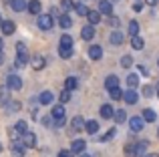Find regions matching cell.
Here are the masks:
<instances>
[{"instance_id":"cell-47","label":"cell","mask_w":159,"mask_h":157,"mask_svg":"<svg viewBox=\"0 0 159 157\" xmlns=\"http://www.w3.org/2000/svg\"><path fill=\"white\" fill-rule=\"evenodd\" d=\"M16 52H26V44L24 43H16Z\"/></svg>"},{"instance_id":"cell-46","label":"cell","mask_w":159,"mask_h":157,"mask_svg":"<svg viewBox=\"0 0 159 157\" xmlns=\"http://www.w3.org/2000/svg\"><path fill=\"white\" fill-rule=\"evenodd\" d=\"M137 71H139L143 77H147V75H149V69L145 67V65H139V67H137Z\"/></svg>"},{"instance_id":"cell-29","label":"cell","mask_w":159,"mask_h":157,"mask_svg":"<svg viewBox=\"0 0 159 157\" xmlns=\"http://www.w3.org/2000/svg\"><path fill=\"white\" fill-rule=\"evenodd\" d=\"M105 87H107V89L119 87V77H117V75H109V77L105 78Z\"/></svg>"},{"instance_id":"cell-15","label":"cell","mask_w":159,"mask_h":157,"mask_svg":"<svg viewBox=\"0 0 159 157\" xmlns=\"http://www.w3.org/2000/svg\"><path fill=\"white\" fill-rule=\"evenodd\" d=\"M85 147H87V143L83 141V139H75V141L70 143V151H73V153H81V151H85Z\"/></svg>"},{"instance_id":"cell-41","label":"cell","mask_w":159,"mask_h":157,"mask_svg":"<svg viewBox=\"0 0 159 157\" xmlns=\"http://www.w3.org/2000/svg\"><path fill=\"white\" fill-rule=\"evenodd\" d=\"M40 125L43 127H52L54 123H52V117L51 115H44V117H40Z\"/></svg>"},{"instance_id":"cell-26","label":"cell","mask_w":159,"mask_h":157,"mask_svg":"<svg viewBox=\"0 0 159 157\" xmlns=\"http://www.w3.org/2000/svg\"><path fill=\"white\" fill-rule=\"evenodd\" d=\"M77 87H79V81H77V77H69V78L65 81V89H66V91H70V93H73V91L77 89Z\"/></svg>"},{"instance_id":"cell-27","label":"cell","mask_w":159,"mask_h":157,"mask_svg":"<svg viewBox=\"0 0 159 157\" xmlns=\"http://www.w3.org/2000/svg\"><path fill=\"white\" fill-rule=\"evenodd\" d=\"M109 91V97L113 99V101H119L121 97H123V91H121V87H113V89H107Z\"/></svg>"},{"instance_id":"cell-51","label":"cell","mask_w":159,"mask_h":157,"mask_svg":"<svg viewBox=\"0 0 159 157\" xmlns=\"http://www.w3.org/2000/svg\"><path fill=\"white\" fill-rule=\"evenodd\" d=\"M0 65H4V52L0 51Z\"/></svg>"},{"instance_id":"cell-42","label":"cell","mask_w":159,"mask_h":157,"mask_svg":"<svg viewBox=\"0 0 159 157\" xmlns=\"http://www.w3.org/2000/svg\"><path fill=\"white\" fill-rule=\"evenodd\" d=\"M12 157H24V147H10Z\"/></svg>"},{"instance_id":"cell-49","label":"cell","mask_w":159,"mask_h":157,"mask_svg":"<svg viewBox=\"0 0 159 157\" xmlns=\"http://www.w3.org/2000/svg\"><path fill=\"white\" fill-rule=\"evenodd\" d=\"M139 157H159V155L157 153H141Z\"/></svg>"},{"instance_id":"cell-56","label":"cell","mask_w":159,"mask_h":157,"mask_svg":"<svg viewBox=\"0 0 159 157\" xmlns=\"http://www.w3.org/2000/svg\"><path fill=\"white\" fill-rule=\"evenodd\" d=\"M0 151H2V143H0Z\"/></svg>"},{"instance_id":"cell-48","label":"cell","mask_w":159,"mask_h":157,"mask_svg":"<svg viewBox=\"0 0 159 157\" xmlns=\"http://www.w3.org/2000/svg\"><path fill=\"white\" fill-rule=\"evenodd\" d=\"M133 10H135V12H141V10H143V2H139V0H137V2L133 4Z\"/></svg>"},{"instance_id":"cell-25","label":"cell","mask_w":159,"mask_h":157,"mask_svg":"<svg viewBox=\"0 0 159 157\" xmlns=\"http://www.w3.org/2000/svg\"><path fill=\"white\" fill-rule=\"evenodd\" d=\"M131 47L135 48V51H141V48L145 47V40L141 38L139 34H135V36H131Z\"/></svg>"},{"instance_id":"cell-24","label":"cell","mask_w":159,"mask_h":157,"mask_svg":"<svg viewBox=\"0 0 159 157\" xmlns=\"http://www.w3.org/2000/svg\"><path fill=\"white\" fill-rule=\"evenodd\" d=\"M52 93H51V91H44V93H40V97H39V103H40V105H51V103H52Z\"/></svg>"},{"instance_id":"cell-7","label":"cell","mask_w":159,"mask_h":157,"mask_svg":"<svg viewBox=\"0 0 159 157\" xmlns=\"http://www.w3.org/2000/svg\"><path fill=\"white\" fill-rule=\"evenodd\" d=\"M0 30H2L4 36H10L12 32L16 30V24L12 22V20H2V22H0Z\"/></svg>"},{"instance_id":"cell-13","label":"cell","mask_w":159,"mask_h":157,"mask_svg":"<svg viewBox=\"0 0 159 157\" xmlns=\"http://www.w3.org/2000/svg\"><path fill=\"white\" fill-rule=\"evenodd\" d=\"M28 12L30 14H40V10H43V4H40V0H30V2L26 4Z\"/></svg>"},{"instance_id":"cell-37","label":"cell","mask_w":159,"mask_h":157,"mask_svg":"<svg viewBox=\"0 0 159 157\" xmlns=\"http://www.w3.org/2000/svg\"><path fill=\"white\" fill-rule=\"evenodd\" d=\"M107 24L109 26H113V28H117L121 24V20H119V16H115V14H111V16H107Z\"/></svg>"},{"instance_id":"cell-8","label":"cell","mask_w":159,"mask_h":157,"mask_svg":"<svg viewBox=\"0 0 159 157\" xmlns=\"http://www.w3.org/2000/svg\"><path fill=\"white\" fill-rule=\"evenodd\" d=\"M95 34H97V30H95L93 24H87V26H83V28H81V36H83V40H93V38H95Z\"/></svg>"},{"instance_id":"cell-19","label":"cell","mask_w":159,"mask_h":157,"mask_svg":"<svg viewBox=\"0 0 159 157\" xmlns=\"http://www.w3.org/2000/svg\"><path fill=\"white\" fill-rule=\"evenodd\" d=\"M8 101H10V89L8 87H0V105L6 107Z\"/></svg>"},{"instance_id":"cell-52","label":"cell","mask_w":159,"mask_h":157,"mask_svg":"<svg viewBox=\"0 0 159 157\" xmlns=\"http://www.w3.org/2000/svg\"><path fill=\"white\" fill-rule=\"evenodd\" d=\"M79 157H93V155H91V153H83V151H81V155H79Z\"/></svg>"},{"instance_id":"cell-3","label":"cell","mask_w":159,"mask_h":157,"mask_svg":"<svg viewBox=\"0 0 159 157\" xmlns=\"http://www.w3.org/2000/svg\"><path fill=\"white\" fill-rule=\"evenodd\" d=\"M121 99H123L127 105H135V103L139 101V93H137L135 89H131V87H129V89L123 93V97H121Z\"/></svg>"},{"instance_id":"cell-4","label":"cell","mask_w":159,"mask_h":157,"mask_svg":"<svg viewBox=\"0 0 159 157\" xmlns=\"http://www.w3.org/2000/svg\"><path fill=\"white\" fill-rule=\"evenodd\" d=\"M127 123H129V127H131L133 133H141V131H143V127H145V121L139 117V115H137V117H131Z\"/></svg>"},{"instance_id":"cell-23","label":"cell","mask_w":159,"mask_h":157,"mask_svg":"<svg viewBox=\"0 0 159 157\" xmlns=\"http://www.w3.org/2000/svg\"><path fill=\"white\" fill-rule=\"evenodd\" d=\"M113 113H115V109H113V105H103L101 107V117L103 119H113Z\"/></svg>"},{"instance_id":"cell-11","label":"cell","mask_w":159,"mask_h":157,"mask_svg":"<svg viewBox=\"0 0 159 157\" xmlns=\"http://www.w3.org/2000/svg\"><path fill=\"white\" fill-rule=\"evenodd\" d=\"M123 40H125V36H123V32H119V30H115L111 36H109V43H111L113 47H121Z\"/></svg>"},{"instance_id":"cell-57","label":"cell","mask_w":159,"mask_h":157,"mask_svg":"<svg viewBox=\"0 0 159 157\" xmlns=\"http://www.w3.org/2000/svg\"><path fill=\"white\" fill-rule=\"evenodd\" d=\"M157 97H159V89H157Z\"/></svg>"},{"instance_id":"cell-22","label":"cell","mask_w":159,"mask_h":157,"mask_svg":"<svg viewBox=\"0 0 159 157\" xmlns=\"http://www.w3.org/2000/svg\"><path fill=\"white\" fill-rule=\"evenodd\" d=\"M58 56L69 61L70 56H73V47H58Z\"/></svg>"},{"instance_id":"cell-38","label":"cell","mask_w":159,"mask_h":157,"mask_svg":"<svg viewBox=\"0 0 159 157\" xmlns=\"http://www.w3.org/2000/svg\"><path fill=\"white\" fill-rule=\"evenodd\" d=\"M58 101L65 105V103H69L70 101V91H66V89H62L61 91V95H58Z\"/></svg>"},{"instance_id":"cell-39","label":"cell","mask_w":159,"mask_h":157,"mask_svg":"<svg viewBox=\"0 0 159 157\" xmlns=\"http://www.w3.org/2000/svg\"><path fill=\"white\" fill-rule=\"evenodd\" d=\"M115 135H117V129H115V127H113V129H109L107 133H105V135H103V137H101V141H103V143H107V141H111V139L115 137Z\"/></svg>"},{"instance_id":"cell-33","label":"cell","mask_w":159,"mask_h":157,"mask_svg":"<svg viewBox=\"0 0 159 157\" xmlns=\"http://www.w3.org/2000/svg\"><path fill=\"white\" fill-rule=\"evenodd\" d=\"M73 10H77V14H79V16H87V12H89V8H87V4L79 2V4H75V8H73Z\"/></svg>"},{"instance_id":"cell-16","label":"cell","mask_w":159,"mask_h":157,"mask_svg":"<svg viewBox=\"0 0 159 157\" xmlns=\"http://www.w3.org/2000/svg\"><path fill=\"white\" fill-rule=\"evenodd\" d=\"M87 18H89V24L95 26V24L101 22V12H99V10H89V12H87Z\"/></svg>"},{"instance_id":"cell-45","label":"cell","mask_w":159,"mask_h":157,"mask_svg":"<svg viewBox=\"0 0 159 157\" xmlns=\"http://www.w3.org/2000/svg\"><path fill=\"white\" fill-rule=\"evenodd\" d=\"M58 157H75V153L70 149H61V153H58Z\"/></svg>"},{"instance_id":"cell-44","label":"cell","mask_w":159,"mask_h":157,"mask_svg":"<svg viewBox=\"0 0 159 157\" xmlns=\"http://www.w3.org/2000/svg\"><path fill=\"white\" fill-rule=\"evenodd\" d=\"M143 97H153V87H149V85L143 87Z\"/></svg>"},{"instance_id":"cell-14","label":"cell","mask_w":159,"mask_h":157,"mask_svg":"<svg viewBox=\"0 0 159 157\" xmlns=\"http://www.w3.org/2000/svg\"><path fill=\"white\" fill-rule=\"evenodd\" d=\"M58 24H61V28H70L73 26V18L66 12H62V14H58Z\"/></svg>"},{"instance_id":"cell-50","label":"cell","mask_w":159,"mask_h":157,"mask_svg":"<svg viewBox=\"0 0 159 157\" xmlns=\"http://www.w3.org/2000/svg\"><path fill=\"white\" fill-rule=\"evenodd\" d=\"M157 2H159V0H147L149 6H157Z\"/></svg>"},{"instance_id":"cell-28","label":"cell","mask_w":159,"mask_h":157,"mask_svg":"<svg viewBox=\"0 0 159 157\" xmlns=\"http://www.w3.org/2000/svg\"><path fill=\"white\" fill-rule=\"evenodd\" d=\"M123 151H125V157H137V145L135 143H127Z\"/></svg>"},{"instance_id":"cell-36","label":"cell","mask_w":159,"mask_h":157,"mask_svg":"<svg viewBox=\"0 0 159 157\" xmlns=\"http://www.w3.org/2000/svg\"><path fill=\"white\" fill-rule=\"evenodd\" d=\"M58 47H73V36H70V34H62Z\"/></svg>"},{"instance_id":"cell-5","label":"cell","mask_w":159,"mask_h":157,"mask_svg":"<svg viewBox=\"0 0 159 157\" xmlns=\"http://www.w3.org/2000/svg\"><path fill=\"white\" fill-rule=\"evenodd\" d=\"M20 137H22L20 141H22V145H24V147H28V149L36 147V135L32 133V131H26V133H22Z\"/></svg>"},{"instance_id":"cell-55","label":"cell","mask_w":159,"mask_h":157,"mask_svg":"<svg viewBox=\"0 0 159 157\" xmlns=\"http://www.w3.org/2000/svg\"><path fill=\"white\" fill-rule=\"evenodd\" d=\"M0 22H2V14H0Z\"/></svg>"},{"instance_id":"cell-31","label":"cell","mask_w":159,"mask_h":157,"mask_svg":"<svg viewBox=\"0 0 159 157\" xmlns=\"http://www.w3.org/2000/svg\"><path fill=\"white\" fill-rule=\"evenodd\" d=\"M6 105H8V111H10V113H18V111L22 109V103L20 101H8Z\"/></svg>"},{"instance_id":"cell-53","label":"cell","mask_w":159,"mask_h":157,"mask_svg":"<svg viewBox=\"0 0 159 157\" xmlns=\"http://www.w3.org/2000/svg\"><path fill=\"white\" fill-rule=\"evenodd\" d=\"M2 44H4V43H2V38H0V51H2Z\"/></svg>"},{"instance_id":"cell-17","label":"cell","mask_w":159,"mask_h":157,"mask_svg":"<svg viewBox=\"0 0 159 157\" xmlns=\"http://www.w3.org/2000/svg\"><path fill=\"white\" fill-rule=\"evenodd\" d=\"M16 67L18 69H24L28 65V52H18V55H16Z\"/></svg>"},{"instance_id":"cell-43","label":"cell","mask_w":159,"mask_h":157,"mask_svg":"<svg viewBox=\"0 0 159 157\" xmlns=\"http://www.w3.org/2000/svg\"><path fill=\"white\" fill-rule=\"evenodd\" d=\"M133 65V59L129 55H125V56H121V67H125V69H129Z\"/></svg>"},{"instance_id":"cell-2","label":"cell","mask_w":159,"mask_h":157,"mask_svg":"<svg viewBox=\"0 0 159 157\" xmlns=\"http://www.w3.org/2000/svg\"><path fill=\"white\" fill-rule=\"evenodd\" d=\"M6 87L10 91H20L22 89V78L16 75V73H10V75L6 77Z\"/></svg>"},{"instance_id":"cell-12","label":"cell","mask_w":159,"mask_h":157,"mask_svg":"<svg viewBox=\"0 0 159 157\" xmlns=\"http://www.w3.org/2000/svg\"><path fill=\"white\" fill-rule=\"evenodd\" d=\"M141 119H143L145 123H155L157 121V115H155V111H153V109H143Z\"/></svg>"},{"instance_id":"cell-1","label":"cell","mask_w":159,"mask_h":157,"mask_svg":"<svg viewBox=\"0 0 159 157\" xmlns=\"http://www.w3.org/2000/svg\"><path fill=\"white\" fill-rule=\"evenodd\" d=\"M36 24H39L40 30H51V28L54 26L52 14H39V20H36Z\"/></svg>"},{"instance_id":"cell-34","label":"cell","mask_w":159,"mask_h":157,"mask_svg":"<svg viewBox=\"0 0 159 157\" xmlns=\"http://www.w3.org/2000/svg\"><path fill=\"white\" fill-rule=\"evenodd\" d=\"M127 85L131 87V89H135V87L139 85V75H135V73H131V75L127 77Z\"/></svg>"},{"instance_id":"cell-32","label":"cell","mask_w":159,"mask_h":157,"mask_svg":"<svg viewBox=\"0 0 159 157\" xmlns=\"http://www.w3.org/2000/svg\"><path fill=\"white\" fill-rule=\"evenodd\" d=\"M14 131H16L18 135L26 133V131H28V125H26V121H16V125H14Z\"/></svg>"},{"instance_id":"cell-18","label":"cell","mask_w":159,"mask_h":157,"mask_svg":"<svg viewBox=\"0 0 159 157\" xmlns=\"http://www.w3.org/2000/svg\"><path fill=\"white\" fill-rule=\"evenodd\" d=\"M70 125H73V131H83L85 129V119L81 117V115H77V117H73V123H70Z\"/></svg>"},{"instance_id":"cell-10","label":"cell","mask_w":159,"mask_h":157,"mask_svg":"<svg viewBox=\"0 0 159 157\" xmlns=\"http://www.w3.org/2000/svg\"><path fill=\"white\" fill-rule=\"evenodd\" d=\"M89 56L93 61H101L103 59V48L99 47V44H91V48H89Z\"/></svg>"},{"instance_id":"cell-35","label":"cell","mask_w":159,"mask_h":157,"mask_svg":"<svg viewBox=\"0 0 159 157\" xmlns=\"http://www.w3.org/2000/svg\"><path fill=\"white\" fill-rule=\"evenodd\" d=\"M129 34L131 36H135V34H139V22H137V20H131V22H129Z\"/></svg>"},{"instance_id":"cell-9","label":"cell","mask_w":159,"mask_h":157,"mask_svg":"<svg viewBox=\"0 0 159 157\" xmlns=\"http://www.w3.org/2000/svg\"><path fill=\"white\" fill-rule=\"evenodd\" d=\"M44 56L43 55H34V56H30V67L34 69V71H40V69H44Z\"/></svg>"},{"instance_id":"cell-21","label":"cell","mask_w":159,"mask_h":157,"mask_svg":"<svg viewBox=\"0 0 159 157\" xmlns=\"http://www.w3.org/2000/svg\"><path fill=\"white\" fill-rule=\"evenodd\" d=\"M10 8H12L14 12L26 10V0H10Z\"/></svg>"},{"instance_id":"cell-54","label":"cell","mask_w":159,"mask_h":157,"mask_svg":"<svg viewBox=\"0 0 159 157\" xmlns=\"http://www.w3.org/2000/svg\"><path fill=\"white\" fill-rule=\"evenodd\" d=\"M111 2H119V0H111Z\"/></svg>"},{"instance_id":"cell-6","label":"cell","mask_w":159,"mask_h":157,"mask_svg":"<svg viewBox=\"0 0 159 157\" xmlns=\"http://www.w3.org/2000/svg\"><path fill=\"white\" fill-rule=\"evenodd\" d=\"M99 12H101V16H111L113 14V2L111 0H99Z\"/></svg>"},{"instance_id":"cell-20","label":"cell","mask_w":159,"mask_h":157,"mask_svg":"<svg viewBox=\"0 0 159 157\" xmlns=\"http://www.w3.org/2000/svg\"><path fill=\"white\" fill-rule=\"evenodd\" d=\"M85 131L89 135H95L99 131V121H93V119H91V121H85Z\"/></svg>"},{"instance_id":"cell-30","label":"cell","mask_w":159,"mask_h":157,"mask_svg":"<svg viewBox=\"0 0 159 157\" xmlns=\"http://www.w3.org/2000/svg\"><path fill=\"white\" fill-rule=\"evenodd\" d=\"M113 119H115L117 123H125V121H127V113H125V109L115 111V113H113Z\"/></svg>"},{"instance_id":"cell-40","label":"cell","mask_w":159,"mask_h":157,"mask_svg":"<svg viewBox=\"0 0 159 157\" xmlns=\"http://www.w3.org/2000/svg\"><path fill=\"white\" fill-rule=\"evenodd\" d=\"M61 8L65 12H69V10H73V8H75V2H73V0H61Z\"/></svg>"}]
</instances>
